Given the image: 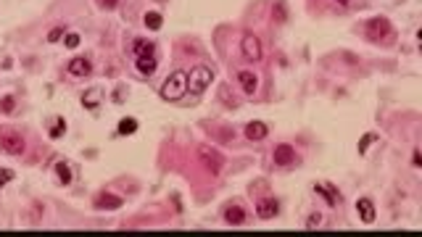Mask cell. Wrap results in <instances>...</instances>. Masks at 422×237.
Wrapping results in <instances>:
<instances>
[{"mask_svg":"<svg viewBox=\"0 0 422 237\" xmlns=\"http://www.w3.org/2000/svg\"><path fill=\"white\" fill-rule=\"evenodd\" d=\"M240 50H243V56L248 58V61H261V43H259V37L256 34H251V32H245L243 34V40H240Z\"/></svg>","mask_w":422,"mask_h":237,"instance_id":"obj_6","label":"cell"},{"mask_svg":"<svg viewBox=\"0 0 422 237\" xmlns=\"http://www.w3.org/2000/svg\"><path fill=\"white\" fill-rule=\"evenodd\" d=\"M338 3H340V6H348V3H351V0H338Z\"/></svg>","mask_w":422,"mask_h":237,"instance_id":"obj_33","label":"cell"},{"mask_svg":"<svg viewBox=\"0 0 422 237\" xmlns=\"http://www.w3.org/2000/svg\"><path fill=\"white\" fill-rule=\"evenodd\" d=\"M375 140H377V137L372 135V132H369V135H364L362 142H359V153H364V150H367V145H369V142H375Z\"/></svg>","mask_w":422,"mask_h":237,"instance_id":"obj_30","label":"cell"},{"mask_svg":"<svg viewBox=\"0 0 422 237\" xmlns=\"http://www.w3.org/2000/svg\"><path fill=\"white\" fill-rule=\"evenodd\" d=\"M79 43H82V40H79V34H77V32H69V34L63 37V45H66V48H77Z\"/></svg>","mask_w":422,"mask_h":237,"instance_id":"obj_26","label":"cell"},{"mask_svg":"<svg viewBox=\"0 0 422 237\" xmlns=\"http://www.w3.org/2000/svg\"><path fill=\"white\" fill-rule=\"evenodd\" d=\"M13 108H16V98H13V95H3V98H0V113H13Z\"/></svg>","mask_w":422,"mask_h":237,"instance_id":"obj_23","label":"cell"},{"mask_svg":"<svg viewBox=\"0 0 422 237\" xmlns=\"http://www.w3.org/2000/svg\"><path fill=\"white\" fill-rule=\"evenodd\" d=\"M156 66H158V61H156V56H140L137 61H135V69L143 74V76H153V71H156Z\"/></svg>","mask_w":422,"mask_h":237,"instance_id":"obj_14","label":"cell"},{"mask_svg":"<svg viewBox=\"0 0 422 237\" xmlns=\"http://www.w3.org/2000/svg\"><path fill=\"white\" fill-rule=\"evenodd\" d=\"M61 37H63V26H56V29L48 32V43H58Z\"/></svg>","mask_w":422,"mask_h":237,"instance_id":"obj_29","label":"cell"},{"mask_svg":"<svg viewBox=\"0 0 422 237\" xmlns=\"http://www.w3.org/2000/svg\"><path fill=\"white\" fill-rule=\"evenodd\" d=\"M314 190L325 198L327 206H338L340 203V195H338V190L333 187V184H314Z\"/></svg>","mask_w":422,"mask_h":237,"instance_id":"obj_15","label":"cell"},{"mask_svg":"<svg viewBox=\"0 0 422 237\" xmlns=\"http://www.w3.org/2000/svg\"><path fill=\"white\" fill-rule=\"evenodd\" d=\"M11 179H13V171L11 169H0V190H3Z\"/></svg>","mask_w":422,"mask_h":237,"instance_id":"obj_27","label":"cell"},{"mask_svg":"<svg viewBox=\"0 0 422 237\" xmlns=\"http://www.w3.org/2000/svg\"><path fill=\"white\" fill-rule=\"evenodd\" d=\"M412 164H414V166H419V164H422V155H419V150H414V155H412Z\"/></svg>","mask_w":422,"mask_h":237,"instance_id":"obj_32","label":"cell"},{"mask_svg":"<svg viewBox=\"0 0 422 237\" xmlns=\"http://www.w3.org/2000/svg\"><path fill=\"white\" fill-rule=\"evenodd\" d=\"M356 211H359V216H362L364 224L375 221V203L369 201V198H359V201H356Z\"/></svg>","mask_w":422,"mask_h":237,"instance_id":"obj_11","label":"cell"},{"mask_svg":"<svg viewBox=\"0 0 422 237\" xmlns=\"http://www.w3.org/2000/svg\"><path fill=\"white\" fill-rule=\"evenodd\" d=\"M98 100H100V90H98V87L87 90L85 95H82V103H85V108H98Z\"/></svg>","mask_w":422,"mask_h":237,"instance_id":"obj_22","label":"cell"},{"mask_svg":"<svg viewBox=\"0 0 422 237\" xmlns=\"http://www.w3.org/2000/svg\"><path fill=\"white\" fill-rule=\"evenodd\" d=\"M63 132H66V122L63 118H56V124H53V129H50V140H58Z\"/></svg>","mask_w":422,"mask_h":237,"instance_id":"obj_24","label":"cell"},{"mask_svg":"<svg viewBox=\"0 0 422 237\" xmlns=\"http://www.w3.org/2000/svg\"><path fill=\"white\" fill-rule=\"evenodd\" d=\"M198 161H201V166L206 171H211V174H219L222 166H224L222 153L214 150V148H208V145H201V148H198Z\"/></svg>","mask_w":422,"mask_h":237,"instance_id":"obj_5","label":"cell"},{"mask_svg":"<svg viewBox=\"0 0 422 237\" xmlns=\"http://www.w3.org/2000/svg\"><path fill=\"white\" fill-rule=\"evenodd\" d=\"M95 208H122V198L111 192H100L95 198Z\"/></svg>","mask_w":422,"mask_h":237,"instance_id":"obj_16","label":"cell"},{"mask_svg":"<svg viewBox=\"0 0 422 237\" xmlns=\"http://www.w3.org/2000/svg\"><path fill=\"white\" fill-rule=\"evenodd\" d=\"M119 6V0H98V8H103V11H114Z\"/></svg>","mask_w":422,"mask_h":237,"instance_id":"obj_31","label":"cell"},{"mask_svg":"<svg viewBox=\"0 0 422 237\" xmlns=\"http://www.w3.org/2000/svg\"><path fill=\"white\" fill-rule=\"evenodd\" d=\"M132 50H135V56H153V50L156 45L151 43V40H135V45H132Z\"/></svg>","mask_w":422,"mask_h":237,"instance_id":"obj_17","label":"cell"},{"mask_svg":"<svg viewBox=\"0 0 422 237\" xmlns=\"http://www.w3.org/2000/svg\"><path fill=\"white\" fill-rule=\"evenodd\" d=\"M277 211H280V203H277L274 198H261V201L256 203L259 219H272V216H277Z\"/></svg>","mask_w":422,"mask_h":237,"instance_id":"obj_9","label":"cell"},{"mask_svg":"<svg viewBox=\"0 0 422 237\" xmlns=\"http://www.w3.org/2000/svg\"><path fill=\"white\" fill-rule=\"evenodd\" d=\"M224 221L227 224H232V227H237V224H243L245 221V211H243V206H227L224 208Z\"/></svg>","mask_w":422,"mask_h":237,"instance_id":"obj_12","label":"cell"},{"mask_svg":"<svg viewBox=\"0 0 422 237\" xmlns=\"http://www.w3.org/2000/svg\"><path fill=\"white\" fill-rule=\"evenodd\" d=\"M56 177H58L61 184H69L72 182V166L66 164V161H58L56 164Z\"/></svg>","mask_w":422,"mask_h":237,"instance_id":"obj_20","label":"cell"},{"mask_svg":"<svg viewBox=\"0 0 422 237\" xmlns=\"http://www.w3.org/2000/svg\"><path fill=\"white\" fill-rule=\"evenodd\" d=\"M219 98H222L224 103H227V108H235V105H237V103H235V98H230L227 87H222V90H219Z\"/></svg>","mask_w":422,"mask_h":237,"instance_id":"obj_28","label":"cell"},{"mask_svg":"<svg viewBox=\"0 0 422 237\" xmlns=\"http://www.w3.org/2000/svg\"><path fill=\"white\" fill-rule=\"evenodd\" d=\"M269 135V127L264 124V122H251V124H245V137L248 140H264Z\"/></svg>","mask_w":422,"mask_h":237,"instance_id":"obj_13","label":"cell"},{"mask_svg":"<svg viewBox=\"0 0 422 237\" xmlns=\"http://www.w3.org/2000/svg\"><path fill=\"white\" fill-rule=\"evenodd\" d=\"M26 142L16 129H0V153L6 155H24Z\"/></svg>","mask_w":422,"mask_h":237,"instance_id":"obj_2","label":"cell"},{"mask_svg":"<svg viewBox=\"0 0 422 237\" xmlns=\"http://www.w3.org/2000/svg\"><path fill=\"white\" fill-rule=\"evenodd\" d=\"M274 164L277 166H290V164H296V148L293 145H288V142H280L274 148Z\"/></svg>","mask_w":422,"mask_h":237,"instance_id":"obj_7","label":"cell"},{"mask_svg":"<svg viewBox=\"0 0 422 237\" xmlns=\"http://www.w3.org/2000/svg\"><path fill=\"white\" fill-rule=\"evenodd\" d=\"M320 224H322V214H320V211L309 214V219H306V229H314V227H320Z\"/></svg>","mask_w":422,"mask_h":237,"instance_id":"obj_25","label":"cell"},{"mask_svg":"<svg viewBox=\"0 0 422 237\" xmlns=\"http://www.w3.org/2000/svg\"><path fill=\"white\" fill-rule=\"evenodd\" d=\"M237 82H240L245 95H254V92L259 90V76L251 69H240V71H237Z\"/></svg>","mask_w":422,"mask_h":237,"instance_id":"obj_8","label":"cell"},{"mask_svg":"<svg viewBox=\"0 0 422 237\" xmlns=\"http://www.w3.org/2000/svg\"><path fill=\"white\" fill-rule=\"evenodd\" d=\"M391 21L385 16H375V19H369L367 26H364V34L367 40H372V43H382L385 37H391Z\"/></svg>","mask_w":422,"mask_h":237,"instance_id":"obj_4","label":"cell"},{"mask_svg":"<svg viewBox=\"0 0 422 237\" xmlns=\"http://www.w3.org/2000/svg\"><path fill=\"white\" fill-rule=\"evenodd\" d=\"M211 82H214V71H211L208 66H195V69H190V74H188V90L193 95L206 92V87Z\"/></svg>","mask_w":422,"mask_h":237,"instance_id":"obj_3","label":"cell"},{"mask_svg":"<svg viewBox=\"0 0 422 237\" xmlns=\"http://www.w3.org/2000/svg\"><path fill=\"white\" fill-rule=\"evenodd\" d=\"M116 132L119 135H135L137 132V118H122V122H119V127H116Z\"/></svg>","mask_w":422,"mask_h":237,"instance_id":"obj_21","label":"cell"},{"mask_svg":"<svg viewBox=\"0 0 422 237\" xmlns=\"http://www.w3.org/2000/svg\"><path fill=\"white\" fill-rule=\"evenodd\" d=\"M272 16L277 24H285L288 21V6H285V0H274V6H272Z\"/></svg>","mask_w":422,"mask_h":237,"instance_id":"obj_18","label":"cell"},{"mask_svg":"<svg viewBox=\"0 0 422 237\" xmlns=\"http://www.w3.org/2000/svg\"><path fill=\"white\" fill-rule=\"evenodd\" d=\"M66 69H69V74H72V76H87V74L92 71V63H90L87 58L79 56V58H72Z\"/></svg>","mask_w":422,"mask_h":237,"instance_id":"obj_10","label":"cell"},{"mask_svg":"<svg viewBox=\"0 0 422 237\" xmlns=\"http://www.w3.org/2000/svg\"><path fill=\"white\" fill-rule=\"evenodd\" d=\"M185 92H188V74H185V71L169 74L166 82L161 85V98L164 100H180Z\"/></svg>","mask_w":422,"mask_h":237,"instance_id":"obj_1","label":"cell"},{"mask_svg":"<svg viewBox=\"0 0 422 237\" xmlns=\"http://www.w3.org/2000/svg\"><path fill=\"white\" fill-rule=\"evenodd\" d=\"M161 21H164V19H161V13H158V11H148V13L143 16V24L148 26V29H153V32L161 29Z\"/></svg>","mask_w":422,"mask_h":237,"instance_id":"obj_19","label":"cell"}]
</instances>
